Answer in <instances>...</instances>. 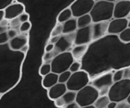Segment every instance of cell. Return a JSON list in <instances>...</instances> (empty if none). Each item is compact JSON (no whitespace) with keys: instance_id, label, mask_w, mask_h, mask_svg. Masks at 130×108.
Returning a JSON list of instances; mask_svg holds the SVG:
<instances>
[{"instance_id":"obj_21","label":"cell","mask_w":130,"mask_h":108,"mask_svg":"<svg viewBox=\"0 0 130 108\" xmlns=\"http://www.w3.org/2000/svg\"><path fill=\"white\" fill-rule=\"evenodd\" d=\"M72 17L73 16H72V13L71 9L69 7L67 8L60 13L57 17V22L60 23V24H63Z\"/></svg>"},{"instance_id":"obj_13","label":"cell","mask_w":130,"mask_h":108,"mask_svg":"<svg viewBox=\"0 0 130 108\" xmlns=\"http://www.w3.org/2000/svg\"><path fill=\"white\" fill-rule=\"evenodd\" d=\"M109 24V21H100V22L91 24L93 31V40H97L107 34Z\"/></svg>"},{"instance_id":"obj_27","label":"cell","mask_w":130,"mask_h":108,"mask_svg":"<svg viewBox=\"0 0 130 108\" xmlns=\"http://www.w3.org/2000/svg\"><path fill=\"white\" fill-rule=\"evenodd\" d=\"M62 32H63V24L58 23L52 30V33H51V37L61 35Z\"/></svg>"},{"instance_id":"obj_29","label":"cell","mask_w":130,"mask_h":108,"mask_svg":"<svg viewBox=\"0 0 130 108\" xmlns=\"http://www.w3.org/2000/svg\"><path fill=\"white\" fill-rule=\"evenodd\" d=\"M81 68V63L79 61H74L73 63L71 64V67H70L69 71L71 72V73H75L78 71L80 70Z\"/></svg>"},{"instance_id":"obj_20","label":"cell","mask_w":130,"mask_h":108,"mask_svg":"<svg viewBox=\"0 0 130 108\" xmlns=\"http://www.w3.org/2000/svg\"><path fill=\"white\" fill-rule=\"evenodd\" d=\"M92 23V19L90 14H86L77 18V29L86 27L91 25Z\"/></svg>"},{"instance_id":"obj_48","label":"cell","mask_w":130,"mask_h":108,"mask_svg":"<svg viewBox=\"0 0 130 108\" xmlns=\"http://www.w3.org/2000/svg\"><path fill=\"white\" fill-rule=\"evenodd\" d=\"M128 27L130 28V19L128 20Z\"/></svg>"},{"instance_id":"obj_18","label":"cell","mask_w":130,"mask_h":108,"mask_svg":"<svg viewBox=\"0 0 130 108\" xmlns=\"http://www.w3.org/2000/svg\"><path fill=\"white\" fill-rule=\"evenodd\" d=\"M77 30V18L72 17L71 19L63 24V34H71Z\"/></svg>"},{"instance_id":"obj_43","label":"cell","mask_w":130,"mask_h":108,"mask_svg":"<svg viewBox=\"0 0 130 108\" xmlns=\"http://www.w3.org/2000/svg\"><path fill=\"white\" fill-rule=\"evenodd\" d=\"M4 19H5V12H4V10H0V22L3 20H4Z\"/></svg>"},{"instance_id":"obj_28","label":"cell","mask_w":130,"mask_h":108,"mask_svg":"<svg viewBox=\"0 0 130 108\" xmlns=\"http://www.w3.org/2000/svg\"><path fill=\"white\" fill-rule=\"evenodd\" d=\"M123 79V69L119 70L116 71L114 74L112 75V80L113 82H116L118 81H120Z\"/></svg>"},{"instance_id":"obj_52","label":"cell","mask_w":130,"mask_h":108,"mask_svg":"<svg viewBox=\"0 0 130 108\" xmlns=\"http://www.w3.org/2000/svg\"><path fill=\"white\" fill-rule=\"evenodd\" d=\"M129 15H130V14H129Z\"/></svg>"},{"instance_id":"obj_30","label":"cell","mask_w":130,"mask_h":108,"mask_svg":"<svg viewBox=\"0 0 130 108\" xmlns=\"http://www.w3.org/2000/svg\"><path fill=\"white\" fill-rule=\"evenodd\" d=\"M30 28H31V24H30V21H28L21 24L19 29H20V31L21 32H26L30 30Z\"/></svg>"},{"instance_id":"obj_26","label":"cell","mask_w":130,"mask_h":108,"mask_svg":"<svg viewBox=\"0 0 130 108\" xmlns=\"http://www.w3.org/2000/svg\"><path fill=\"white\" fill-rule=\"evenodd\" d=\"M51 72H52V67L51 64L49 63H44L39 68V74L43 77L46 75Z\"/></svg>"},{"instance_id":"obj_7","label":"cell","mask_w":130,"mask_h":108,"mask_svg":"<svg viewBox=\"0 0 130 108\" xmlns=\"http://www.w3.org/2000/svg\"><path fill=\"white\" fill-rule=\"evenodd\" d=\"M95 5L93 0H76L70 6L72 16L78 18L83 15L89 14Z\"/></svg>"},{"instance_id":"obj_25","label":"cell","mask_w":130,"mask_h":108,"mask_svg":"<svg viewBox=\"0 0 130 108\" xmlns=\"http://www.w3.org/2000/svg\"><path fill=\"white\" fill-rule=\"evenodd\" d=\"M71 74H72L71 72L69 70L66 71V72L59 74L58 75V82L61 83H66L67 81L69 80V79Z\"/></svg>"},{"instance_id":"obj_14","label":"cell","mask_w":130,"mask_h":108,"mask_svg":"<svg viewBox=\"0 0 130 108\" xmlns=\"http://www.w3.org/2000/svg\"><path fill=\"white\" fill-rule=\"evenodd\" d=\"M67 91V89L66 83H61L58 82L57 84H55L48 89V97L51 100L55 101V100L57 99L61 96H63Z\"/></svg>"},{"instance_id":"obj_45","label":"cell","mask_w":130,"mask_h":108,"mask_svg":"<svg viewBox=\"0 0 130 108\" xmlns=\"http://www.w3.org/2000/svg\"><path fill=\"white\" fill-rule=\"evenodd\" d=\"M81 108H95L94 105H90V106H84V107H81Z\"/></svg>"},{"instance_id":"obj_37","label":"cell","mask_w":130,"mask_h":108,"mask_svg":"<svg viewBox=\"0 0 130 108\" xmlns=\"http://www.w3.org/2000/svg\"><path fill=\"white\" fill-rule=\"evenodd\" d=\"M61 35H57V36H54V37H51V38L50 39L49 41H48V44H55L59 40L60 37Z\"/></svg>"},{"instance_id":"obj_5","label":"cell","mask_w":130,"mask_h":108,"mask_svg":"<svg viewBox=\"0 0 130 108\" xmlns=\"http://www.w3.org/2000/svg\"><path fill=\"white\" fill-rule=\"evenodd\" d=\"M90 82L88 73L83 70H79L71 74L69 79L66 83L67 91L78 92L88 85Z\"/></svg>"},{"instance_id":"obj_10","label":"cell","mask_w":130,"mask_h":108,"mask_svg":"<svg viewBox=\"0 0 130 108\" xmlns=\"http://www.w3.org/2000/svg\"><path fill=\"white\" fill-rule=\"evenodd\" d=\"M24 10L25 7L22 3H16L11 4L4 10L5 19L11 20L17 18L22 13L24 12Z\"/></svg>"},{"instance_id":"obj_38","label":"cell","mask_w":130,"mask_h":108,"mask_svg":"<svg viewBox=\"0 0 130 108\" xmlns=\"http://www.w3.org/2000/svg\"><path fill=\"white\" fill-rule=\"evenodd\" d=\"M63 108H81L79 105L75 101V102H72V103L67 104Z\"/></svg>"},{"instance_id":"obj_35","label":"cell","mask_w":130,"mask_h":108,"mask_svg":"<svg viewBox=\"0 0 130 108\" xmlns=\"http://www.w3.org/2000/svg\"><path fill=\"white\" fill-rule=\"evenodd\" d=\"M7 34L8 36L9 39H11L15 37L17 35V31L15 29H10V30H7Z\"/></svg>"},{"instance_id":"obj_8","label":"cell","mask_w":130,"mask_h":108,"mask_svg":"<svg viewBox=\"0 0 130 108\" xmlns=\"http://www.w3.org/2000/svg\"><path fill=\"white\" fill-rule=\"evenodd\" d=\"M76 32L71 34L61 35L58 41L55 44L54 49L58 54L68 51L74 44Z\"/></svg>"},{"instance_id":"obj_32","label":"cell","mask_w":130,"mask_h":108,"mask_svg":"<svg viewBox=\"0 0 130 108\" xmlns=\"http://www.w3.org/2000/svg\"><path fill=\"white\" fill-rule=\"evenodd\" d=\"M18 20L20 23L22 24V23L26 22V21H28L29 20V14L27 13L24 12L23 13H22L19 17L17 18Z\"/></svg>"},{"instance_id":"obj_49","label":"cell","mask_w":130,"mask_h":108,"mask_svg":"<svg viewBox=\"0 0 130 108\" xmlns=\"http://www.w3.org/2000/svg\"><path fill=\"white\" fill-rule=\"evenodd\" d=\"M93 1L95 3H96V2H99V1H102V0H93Z\"/></svg>"},{"instance_id":"obj_12","label":"cell","mask_w":130,"mask_h":108,"mask_svg":"<svg viewBox=\"0 0 130 108\" xmlns=\"http://www.w3.org/2000/svg\"><path fill=\"white\" fill-rule=\"evenodd\" d=\"M128 20L124 18H114L109 22L107 34L119 35L124 29L128 27Z\"/></svg>"},{"instance_id":"obj_33","label":"cell","mask_w":130,"mask_h":108,"mask_svg":"<svg viewBox=\"0 0 130 108\" xmlns=\"http://www.w3.org/2000/svg\"><path fill=\"white\" fill-rule=\"evenodd\" d=\"M6 32L2 33V34H0V45L6 44L10 40Z\"/></svg>"},{"instance_id":"obj_1","label":"cell","mask_w":130,"mask_h":108,"mask_svg":"<svg viewBox=\"0 0 130 108\" xmlns=\"http://www.w3.org/2000/svg\"><path fill=\"white\" fill-rule=\"evenodd\" d=\"M115 3L102 0L95 3L92 10L89 14L91 16L93 23L109 21L113 17V12Z\"/></svg>"},{"instance_id":"obj_19","label":"cell","mask_w":130,"mask_h":108,"mask_svg":"<svg viewBox=\"0 0 130 108\" xmlns=\"http://www.w3.org/2000/svg\"><path fill=\"white\" fill-rule=\"evenodd\" d=\"M88 50V45L76 46L72 50L71 54L74 59H80L86 54Z\"/></svg>"},{"instance_id":"obj_11","label":"cell","mask_w":130,"mask_h":108,"mask_svg":"<svg viewBox=\"0 0 130 108\" xmlns=\"http://www.w3.org/2000/svg\"><path fill=\"white\" fill-rule=\"evenodd\" d=\"M130 14V1H119L114 5L113 17L124 18Z\"/></svg>"},{"instance_id":"obj_6","label":"cell","mask_w":130,"mask_h":108,"mask_svg":"<svg viewBox=\"0 0 130 108\" xmlns=\"http://www.w3.org/2000/svg\"><path fill=\"white\" fill-rule=\"evenodd\" d=\"M112 75L113 73L111 72H107L98 76L92 80L91 85L97 90L99 96L108 94L109 89L114 83Z\"/></svg>"},{"instance_id":"obj_51","label":"cell","mask_w":130,"mask_h":108,"mask_svg":"<svg viewBox=\"0 0 130 108\" xmlns=\"http://www.w3.org/2000/svg\"><path fill=\"white\" fill-rule=\"evenodd\" d=\"M1 94H0V99H1Z\"/></svg>"},{"instance_id":"obj_34","label":"cell","mask_w":130,"mask_h":108,"mask_svg":"<svg viewBox=\"0 0 130 108\" xmlns=\"http://www.w3.org/2000/svg\"><path fill=\"white\" fill-rule=\"evenodd\" d=\"M116 108H130V105L126 101H121L117 102V106Z\"/></svg>"},{"instance_id":"obj_44","label":"cell","mask_w":130,"mask_h":108,"mask_svg":"<svg viewBox=\"0 0 130 108\" xmlns=\"http://www.w3.org/2000/svg\"><path fill=\"white\" fill-rule=\"evenodd\" d=\"M0 25H2V26H5L7 27L8 25V20H6V19H4L2 21L0 22Z\"/></svg>"},{"instance_id":"obj_47","label":"cell","mask_w":130,"mask_h":108,"mask_svg":"<svg viewBox=\"0 0 130 108\" xmlns=\"http://www.w3.org/2000/svg\"><path fill=\"white\" fill-rule=\"evenodd\" d=\"M105 1H108V2H110V3H115L116 1H117L118 0H105Z\"/></svg>"},{"instance_id":"obj_41","label":"cell","mask_w":130,"mask_h":108,"mask_svg":"<svg viewBox=\"0 0 130 108\" xmlns=\"http://www.w3.org/2000/svg\"><path fill=\"white\" fill-rule=\"evenodd\" d=\"M8 30V27L5 26H2V25H0V34H2V33L5 32Z\"/></svg>"},{"instance_id":"obj_50","label":"cell","mask_w":130,"mask_h":108,"mask_svg":"<svg viewBox=\"0 0 130 108\" xmlns=\"http://www.w3.org/2000/svg\"><path fill=\"white\" fill-rule=\"evenodd\" d=\"M120 1H130V0H120Z\"/></svg>"},{"instance_id":"obj_22","label":"cell","mask_w":130,"mask_h":108,"mask_svg":"<svg viewBox=\"0 0 130 108\" xmlns=\"http://www.w3.org/2000/svg\"><path fill=\"white\" fill-rule=\"evenodd\" d=\"M110 101L107 95L100 96L94 102L93 105L95 108H107Z\"/></svg>"},{"instance_id":"obj_24","label":"cell","mask_w":130,"mask_h":108,"mask_svg":"<svg viewBox=\"0 0 130 108\" xmlns=\"http://www.w3.org/2000/svg\"><path fill=\"white\" fill-rule=\"evenodd\" d=\"M58 54L55 51V49L52 50V51L46 53L43 58V61H44V63H49V64H50V63L52 62V61L53 60V58H54L56 56L58 55Z\"/></svg>"},{"instance_id":"obj_36","label":"cell","mask_w":130,"mask_h":108,"mask_svg":"<svg viewBox=\"0 0 130 108\" xmlns=\"http://www.w3.org/2000/svg\"><path fill=\"white\" fill-rule=\"evenodd\" d=\"M123 79L130 80V67L123 69Z\"/></svg>"},{"instance_id":"obj_2","label":"cell","mask_w":130,"mask_h":108,"mask_svg":"<svg viewBox=\"0 0 130 108\" xmlns=\"http://www.w3.org/2000/svg\"><path fill=\"white\" fill-rule=\"evenodd\" d=\"M130 94V80L123 79L114 82L108 92L110 101L119 102L126 101Z\"/></svg>"},{"instance_id":"obj_16","label":"cell","mask_w":130,"mask_h":108,"mask_svg":"<svg viewBox=\"0 0 130 108\" xmlns=\"http://www.w3.org/2000/svg\"><path fill=\"white\" fill-rule=\"evenodd\" d=\"M28 37L25 35H17L15 37L9 40V47L12 51H20L22 48L27 45Z\"/></svg>"},{"instance_id":"obj_46","label":"cell","mask_w":130,"mask_h":108,"mask_svg":"<svg viewBox=\"0 0 130 108\" xmlns=\"http://www.w3.org/2000/svg\"><path fill=\"white\" fill-rule=\"evenodd\" d=\"M126 101L127 102H128V103L130 105V94H129V96H128V98L126 99Z\"/></svg>"},{"instance_id":"obj_40","label":"cell","mask_w":130,"mask_h":108,"mask_svg":"<svg viewBox=\"0 0 130 108\" xmlns=\"http://www.w3.org/2000/svg\"><path fill=\"white\" fill-rule=\"evenodd\" d=\"M117 106V102H113V101H110V102L108 104L107 108H116Z\"/></svg>"},{"instance_id":"obj_15","label":"cell","mask_w":130,"mask_h":108,"mask_svg":"<svg viewBox=\"0 0 130 108\" xmlns=\"http://www.w3.org/2000/svg\"><path fill=\"white\" fill-rule=\"evenodd\" d=\"M76 92L67 91L64 94L57 99L55 100L54 103L57 107H63L65 106L76 101Z\"/></svg>"},{"instance_id":"obj_23","label":"cell","mask_w":130,"mask_h":108,"mask_svg":"<svg viewBox=\"0 0 130 108\" xmlns=\"http://www.w3.org/2000/svg\"><path fill=\"white\" fill-rule=\"evenodd\" d=\"M119 39L124 43L130 42V28L127 27L119 34Z\"/></svg>"},{"instance_id":"obj_9","label":"cell","mask_w":130,"mask_h":108,"mask_svg":"<svg viewBox=\"0 0 130 108\" xmlns=\"http://www.w3.org/2000/svg\"><path fill=\"white\" fill-rule=\"evenodd\" d=\"M93 40L91 24L86 27L79 29L76 32L74 44L76 46L87 45Z\"/></svg>"},{"instance_id":"obj_4","label":"cell","mask_w":130,"mask_h":108,"mask_svg":"<svg viewBox=\"0 0 130 108\" xmlns=\"http://www.w3.org/2000/svg\"><path fill=\"white\" fill-rule=\"evenodd\" d=\"M99 96L97 90L91 85H88L76 92V102L80 107L93 105Z\"/></svg>"},{"instance_id":"obj_42","label":"cell","mask_w":130,"mask_h":108,"mask_svg":"<svg viewBox=\"0 0 130 108\" xmlns=\"http://www.w3.org/2000/svg\"><path fill=\"white\" fill-rule=\"evenodd\" d=\"M28 49H29V46H28V45L27 44V45L24 46L23 48H22L21 49H20V51L21 52H22V53H27V51H28Z\"/></svg>"},{"instance_id":"obj_31","label":"cell","mask_w":130,"mask_h":108,"mask_svg":"<svg viewBox=\"0 0 130 108\" xmlns=\"http://www.w3.org/2000/svg\"><path fill=\"white\" fill-rule=\"evenodd\" d=\"M13 0H0V10H4L9 5L12 4Z\"/></svg>"},{"instance_id":"obj_3","label":"cell","mask_w":130,"mask_h":108,"mask_svg":"<svg viewBox=\"0 0 130 108\" xmlns=\"http://www.w3.org/2000/svg\"><path fill=\"white\" fill-rule=\"evenodd\" d=\"M74 61L71 52L62 53L56 56L50 63L52 72L56 74H60L66 71H68L71 64Z\"/></svg>"},{"instance_id":"obj_39","label":"cell","mask_w":130,"mask_h":108,"mask_svg":"<svg viewBox=\"0 0 130 108\" xmlns=\"http://www.w3.org/2000/svg\"><path fill=\"white\" fill-rule=\"evenodd\" d=\"M55 45L54 44H48L47 46L45 48V51L46 53H48V52L52 51V50L54 49Z\"/></svg>"},{"instance_id":"obj_17","label":"cell","mask_w":130,"mask_h":108,"mask_svg":"<svg viewBox=\"0 0 130 108\" xmlns=\"http://www.w3.org/2000/svg\"><path fill=\"white\" fill-rule=\"evenodd\" d=\"M58 75L51 72L46 75L44 76L42 80V85L44 88L49 89L53 85L58 83Z\"/></svg>"}]
</instances>
